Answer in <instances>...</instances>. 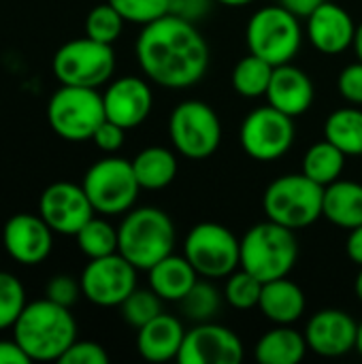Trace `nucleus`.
<instances>
[{
  "label": "nucleus",
  "mask_w": 362,
  "mask_h": 364,
  "mask_svg": "<svg viewBox=\"0 0 362 364\" xmlns=\"http://www.w3.org/2000/svg\"><path fill=\"white\" fill-rule=\"evenodd\" d=\"M346 154L335 147L331 141H318L314 143L305 156H303V164H301V173H305L309 179H314L316 183H320L322 188L335 183L337 179H341V173L346 168Z\"/></svg>",
  "instance_id": "nucleus-28"
},
{
  "label": "nucleus",
  "mask_w": 362,
  "mask_h": 364,
  "mask_svg": "<svg viewBox=\"0 0 362 364\" xmlns=\"http://www.w3.org/2000/svg\"><path fill=\"white\" fill-rule=\"evenodd\" d=\"M134 55L143 75L169 90L196 85L209 68V43L196 23L164 15L147 26L134 43Z\"/></svg>",
  "instance_id": "nucleus-1"
},
{
  "label": "nucleus",
  "mask_w": 362,
  "mask_h": 364,
  "mask_svg": "<svg viewBox=\"0 0 362 364\" xmlns=\"http://www.w3.org/2000/svg\"><path fill=\"white\" fill-rule=\"evenodd\" d=\"M0 364H30V358L15 339H0Z\"/></svg>",
  "instance_id": "nucleus-42"
},
{
  "label": "nucleus",
  "mask_w": 362,
  "mask_h": 364,
  "mask_svg": "<svg viewBox=\"0 0 362 364\" xmlns=\"http://www.w3.org/2000/svg\"><path fill=\"white\" fill-rule=\"evenodd\" d=\"M77 247L81 250V254L92 260V258H102L109 254L117 252L119 239H117V228L111 226L105 218L94 215L77 235Z\"/></svg>",
  "instance_id": "nucleus-30"
},
{
  "label": "nucleus",
  "mask_w": 362,
  "mask_h": 364,
  "mask_svg": "<svg viewBox=\"0 0 362 364\" xmlns=\"http://www.w3.org/2000/svg\"><path fill=\"white\" fill-rule=\"evenodd\" d=\"M183 256L201 277L222 279L241 267V241L224 224L201 222L188 232Z\"/></svg>",
  "instance_id": "nucleus-11"
},
{
  "label": "nucleus",
  "mask_w": 362,
  "mask_h": 364,
  "mask_svg": "<svg viewBox=\"0 0 362 364\" xmlns=\"http://www.w3.org/2000/svg\"><path fill=\"white\" fill-rule=\"evenodd\" d=\"M243 341L230 328L215 322H201L186 331L177 363L237 364L243 360Z\"/></svg>",
  "instance_id": "nucleus-15"
},
{
  "label": "nucleus",
  "mask_w": 362,
  "mask_h": 364,
  "mask_svg": "<svg viewBox=\"0 0 362 364\" xmlns=\"http://www.w3.org/2000/svg\"><path fill=\"white\" fill-rule=\"evenodd\" d=\"M307 307L305 292L288 277L262 284L258 309L273 324H294L303 318Z\"/></svg>",
  "instance_id": "nucleus-22"
},
{
  "label": "nucleus",
  "mask_w": 362,
  "mask_h": 364,
  "mask_svg": "<svg viewBox=\"0 0 362 364\" xmlns=\"http://www.w3.org/2000/svg\"><path fill=\"white\" fill-rule=\"evenodd\" d=\"M105 119L102 94L94 87L60 85L47 102V122L51 130L70 143L92 141Z\"/></svg>",
  "instance_id": "nucleus-7"
},
{
  "label": "nucleus",
  "mask_w": 362,
  "mask_h": 364,
  "mask_svg": "<svg viewBox=\"0 0 362 364\" xmlns=\"http://www.w3.org/2000/svg\"><path fill=\"white\" fill-rule=\"evenodd\" d=\"M324 139L346 156H362V109H335L324 122Z\"/></svg>",
  "instance_id": "nucleus-27"
},
{
  "label": "nucleus",
  "mask_w": 362,
  "mask_h": 364,
  "mask_svg": "<svg viewBox=\"0 0 362 364\" xmlns=\"http://www.w3.org/2000/svg\"><path fill=\"white\" fill-rule=\"evenodd\" d=\"M260 294H262V282L258 277H254L250 271L245 269H237L226 277V286H224V301L239 311H247L258 307L260 303Z\"/></svg>",
  "instance_id": "nucleus-32"
},
{
  "label": "nucleus",
  "mask_w": 362,
  "mask_h": 364,
  "mask_svg": "<svg viewBox=\"0 0 362 364\" xmlns=\"http://www.w3.org/2000/svg\"><path fill=\"white\" fill-rule=\"evenodd\" d=\"M60 364H107L109 354L96 341H75L58 360Z\"/></svg>",
  "instance_id": "nucleus-38"
},
{
  "label": "nucleus",
  "mask_w": 362,
  "mask_h": 364,
  "mask_svg": "<svg viewBox=\"0 0 362 364\" xmlns=\"http://www.w3.org/2000/svg\"><path fill=\"white\" fill-rule=\"evenodd\" d=\"M139 269L119 252L92 258L81 271V292L96 307H119L137 288Z\"/></svg>",
  "instance_id": "nucleus-13"
},
{
  "label": "nucleus",
  "mask_w": 362,
  "mask_h": 364,
  "mask_svg": "<svg viewBox=\"0 0 362 364\" xmlns=\"http://www.w3.org/2000/svg\"><path fill=\"white\" fill-rule=\"evenodd\" d=\"M162 303L164 301L151 288H134L130 296L119 305V311L124 322L139 331L141 326H145L162 314Z\"/></svg>",
  "instance_id": "nucleus-33"
},
{
  "label": "nucleus",
  "mask_w": 362,
  "mask_h": 364,
  "mask_svg": "<svg viewBox=\"0 0 362 364\" xmlns=\"http://www.w3.org/2000/svg\"><path fill=\"white\" fill-rule=\"evenodd\" d=\"M126 21L147 26L169 15V0H107Z\"/></svg>",
  "instance_id": "nucleus-36"
},
{
  "label": "nucleus",
  "mask_w": 362,
  "mask_h": 364,
  "mask_svg": "<svg viewBox=\"0 0 362 364\" xmlns=\"http://www.w3.org/2000/svg\"><path fill=\"white\" fill-rule=\"evenodd\" d=\"M81 186L94 211L105 218L128 213L141 192L132 162L113 154L94 162L85 171Z\"/></svg>",
  "instance_id": "nucleus-8"
},
{
  "label": "nucleus",
  "mask_w": 362,
  "mask_h": 364,
  "mask_svg": "<svg viewBox=\"0 0 362 364\" xmlns=\"http://www.w3.org/2000/svg\"><path fill=\"white\" fill-rule=\"evenodd\" d=\"M322 2H326V0H280V4L284 6V9H288L290 13H294L297 17H309Z\"/></svg>",
  "instance_id": "nucleus-44"
},
{
  "label": "nucleus",
  "mask_w": 362,
  "mask_h": 364,
  "mask_svg": "<svg viewBox=\"0 0 362 364\" xmlns=\"http://www.w3.org/2000/svg\"><path fill=\"white\" fill-rule=\"evenodd\" d=\"M307 350L305 333L294 331L292 324H275L258 339L254 356L262 364H299Z\"/></svg>",
  "instance_id": "nucleus-25"
},
{
  "label": "nucleus",
  "mask_w": 362,
  "mask_h": 364,
  "mask_svg": "<svg viewBox=\"0 0 362 364\" xmlns=\"http://www.w3.org/2000/svg\"><path fill=\"white\" fill-rule=\"evenodd\" d=\"M186 337L183 324L171 316L160 314L145 326L137 331V350L149 363H169L177 360L181 343Z\"/></svg>",
  "instance_id": "nucleus-21"
},
{
  "label": "nucleus",
  "mask_w": 362,
  "mask_h": 364,
  "mask_svg": "<svg viewBox=\"0 0 362 364\" xmlns=\"http://www.w3.org/2000/svg\"><path fill=\"white\" fill-rule=\"evenodd\" d=\"M169 136L175 151L188 160H207L222 143V122L203 100L179 102L169 117Z\"/></svg>",
  "instance_id": "nucleus-10"
},
{
  "label": "nucleus",
  "mask_w": 362,
  "mask_h": 364,
  "mask_svg": "<svg viewBox=\"0 0 362 364\" xmlns=\"http://www.w3.org/2000/svg\"><path fill=\"white\" fill-rule=\"evenodd\" d=\"M324 188L305 173H288L271 181L262 196L267 220H273L290 230L312 226L322 218Z\"/></svg>",
  "instance_id": "nucleus-5"
},
{
  "label": "nucleus",
  "mask_w": 362,
  "mask_h": 364,
  "mask_svg": "<svg viewBox=\"0 0 362 364\" xmlns=\"http://www.w3.org/2000/svg\"><path fill=\"white\" fill-rule=\"evenodd\" d=\"M356 23L352 15L337 2H322L307 17L309 43L324 55H339L354 45Z\"/></svg>",
  "instance_id": "nucleus-19"
},
{
  "label": "nucleus",
  "mask_w": 362,
  "mask_h": 364,
  "mask_svg": "<svg viewBox=\"0 0 362 364\" xmlns=\"http://www.w3.org/2000/svg\"><path fill=\"white\" fill-rule=\"evenodd\" d=\"M299 260V241L294 230L265 220L254 224L241 239V269L250 271L262 284L288 277Z\"/></svg>",
  "instance_id": "nucleus-4"
},
{
  "label": "nucleus",
  "mask_w": 362,
  "mask_h": 364,
  "mask_svg": "<svg viewBox=\"0 0 362 364\" xmlns=\"http://www.w3.org/2000/svg\"><path fill=\"white\" fill-rule=\"evenodd\" d=\"M92 141H94V145H96L100 151H105V154H115V151L122 149V145H124V141H126V130H124L122 126L113 124L111 119H105V122L98 126V130L94 132Z\"/></svg>",
  "instance_id": "nucleus-41"
},
{
  "label": "nucleus",
  "mask_w": 362,
  "mask_h": 364,
  "mask_svg": "<svg viewBox=\"0 0 362 364\" xmlns=\"http://www.w3.org/2000/svg\"><path fill=\"white\" fill-rule=\"evenodd\" d=\"M299 19L301 17L282 4H269L254 11L245 28L250 53L267 60L273 66L292 62L303 43V28Z\"/></svg>",
  "instance_id": "nucleus-6"
},
{
  "label": "nucleus",
  "mask_w": 362,
  "mask_h": 364,
  "mask_svg": "<svg viewBox=\"0 0 362 364\" xmlns=\"http://www.w3.org/2000/svg\"><path fill=\"white\" fill-rule=\"evenodd\" d=\"M346 254L356 267H362V224L350 230L346 241Z\"/></svg>",
  "instance_id": "nucleus-43"
},
{
  "label": "nucleus",
  "mask_w": 362,
  "mask_h": 364,
  "mask_svg": "<svg viewBox=\"0 0 362 364\" xmlns=\"http://www.w3.org/2000/svg\"><path fill=\"white\" fill-rule=\"evenodd\" d=\"M11 331L30 363H58L77 341V322L70 307L49 299L28 303Z\"/></svg>",
  "instance_id": "nucleus-2"
},
{
  "label": "nucleus",
  "mask_w": 362,
  "mask_h": 364,
  "mask_svg": "<svg viewBox=\"0 0 362 364\" xmlns=\"http://www.w3.org/2000/svg\"><path fill=\"white\" fill-rule=\"evenodd\" d=\"M354 294H356V299L362 303V267H358V275L354 279Z\"/></svg>",
  "instance_id": "nucleus-46"
},
{
  "label": "nucleus",
  "mask_w": 362,
  "mask_h": 364,
  "mask_svg": "<svg viewBox=\"0 0 362 364\" xmlns=\"http://www.w3.org/2000/svg\"><path fill=\"white\" fill-rule=\"evenodd\" d=\"M322 218L333 226L352 230L362 224V183L350 179H337L324 188Z\"/></svg>",
  "instance_id": "nucleus-24"
},
{
  "label": "nucleus",
  "mask_w": 362,
  "mask_h": 364,
  "mask_svg": "<svg viewBox=\"0 0 362 364\" xmlns=\"http://www.w3.org/2000/svg\"><path fill=\"white\" fill-rule=\"evenodd\" d=\"M337 92L350 105L362 107V62L348 64L337 77Z\"/></svg>",
  "instance_id": "nucleus-39"
},
{
  "label": "nucleus",
  "mask_w": 362,
  "mask_h": 364,
  "mask_svg": "<svg viewBox=\"0 0 362 364\" xmlns=\"http://www.w3.org/2000/svg\"><path fill=\"white\" fill-rule=\"evenodd\" d=\"M356 352L362 356V322L358 324V339H356Z\"/></svg>",
  "instance_id": "nucleus-48"
},
{
  "label": "nucleus",
  "mask_w": 362,
  "mask_h": 364,
  "mask_svg": "<svg viewBox=\"0 0 362 364\" xmlns=\"http://www.w3.org/2000/svg\"><path fill=\"white\" fill-rule=\"evenodd\" d=\"M198 279L201 275L190 264V260L177 254H169L166 258H162L158 264H154L147 271L149 288L162 301H169V303H179Z\"/></svg>",
  "instance_id": "nucleus-23"
},
{
  "label": "nucleus",
  "mask_w": 362,
  "mask_h": 364,
  "mask_svg": "<svg viewBox=\"0 0 362 364\" xmlns=\"http://www.w3.org/2000/svg\"><path fill=\"white\" fill-rule=\"evenodd\" d=\"M218 4H224V6H245L254 0H215Z\"/></svg>",
  "instance_id": "nucleus-47"
},
{
  "label": "nucleus",
  "mask_w": 362,
  "mask_h": 364,
  "mask_svg": "<svg viewBox=\"0 0 362 364\" xmlns=\"http://www.w3.org/2000/svg\"><path fill=\"white\" fill-rule=\"evenodd\" d=\"M117 252L139 271H149L173 254L177 232L171 215L158 207H132L117 226Z\"/></svg>",
  "instance_id": "nucleus-3"
},
{
  "label": "nucleus",
  "mask_w": 362,
  "mask_h": 364,
  "mask_svg": "<svg viewBox=\"0 0 362 364\" xmlns=\"http://www.w3.org/2000/svg\"><path fill=\"white\" fill-rule=\"evenodd\" d=\"M294 136V117L277 111L271 105L247 113L239 130V143L243 151L258 162H275L284 158L290 151Z\"/></svg>",
  "instance_id": "nucleus-12"
},
{
  "label": "nucleus",
  "mask_w": 362,
  "mask_h": 364,
  "mask_svg": "<svg viewBox=\"0 0 362 364\" xmlns=\"http://www.w3.org/2000/svg\"><path fill=\"white\" fill-rule=\"evenodd\" d=\"M307 348L322 358H339L356 350L358 322L344 309H320L305 326Z\"/></svg>",
  "instance_id": "nucleus-17"
},
{
  "label": "nucleus",
  "mask_w": 362,
  "mask_h": 364,
  "mask_svg": "<svg viewBox=\"0 0 362 364\" xmlns=\"http://www.w3.org/2000/svg\"><path fill=\"white\" fill-rule=\"evenodd\" d=\"M124 23L126 19L109 2L96 4L85 17V36L105 45H113L124 32Z\"/></svg>",
  "instance_id": "nucleus-34"
},
{
  "label": "nucleus",
  "mask_w": 362,
  "mask_h": 364,
  "mask_svg": "<svg viewBox=\"0 0 362 364\" xmlns=\"http://www.w3.org/2000/svg\"><path fill=\"white\" fill-rule=\"evenodd\" d=\"M102 102L107 119L122 126L124 130H132L149 117L154 107V92L145 79L124 75L107 85Z\"/></svg>",
  "instance_id": "nucleus-18"
},
{
  "label": "nucleus",
  "mask_w": 362,
  "mask_h": 364,
  "mask_svg": "<svg viewBox=\"0 0 362 364\" xmlns=\"http://www.w3.org/2000/svg\"><path fill=\"white\" fill-rule=\"evenodd\" d=\"M177 305H179L183 318L192 320L194 324L211 322L222 307V294L218 292V288L213 284L198 279Z\"/></svg>",
  "instance_id": "nucleus-31"
},
{
  "label": "nucleus",
  "mask_w": 362,
  "mask_h": 364,
  "mask_svg": "<svg viewBox=\"0 0 362 364\" xmlns=\"http://www.w3.org/2000/svg\"><path fill=\"white\" fill-rule=\"evenodd\" d=\"M273 64H269L267 60L250 53L245 58H241L230 75V83L233 90L241 96V98H260L267 96L269 83H271V75H273Z\"/></svg>",
  "instance_id": "nucleus-29"
},
{
  "label": "nucleus",
  "mask_w": 362,
  "mask_h": 364,
  "mask_svg": "<svg viewBox=\"0 0 362 364\" xmlns=\"http://www.w3.org/2000/svg\"><path fill=\"white\" fill-rule=\"evenodd\" d=\"M53 230L38 213H15L4 222L2 247L23 267L45 262L53 250Z\"/></svg>",
  "instance_id": "nucleus-16"
},
{
  "label": "nucleus",
  "mask_w": 362,
  "mask_h": 364,
  "mask_svg": "<svg viewBox=\"0 0 362 364\" xmlns=\"http://www.w3.org/2000/svg\"><path fill=\"white\" fill-rule=\"evenodd\" d=\"M354 51H356V58L362 62V21L356 23V34H354Z\"/></svg>",
  "instance_id": "nucleus-45"
},
{
  "label": "nucleus",
  "mask_w": 362,
  "mask_h": 364,
  "mask_svg": "<svg viewBox=\"0 0 362 364\" xmlns=\"http://www.w3.org/2000/svg\"><path fill=\"white\" fill-rule=\"evenodd\" d=\"M28 305L23 284L9 271H0V331L13 328Z\"/></svg>",
  "instance_id": "nucleus-35"
},
{
  "label": "nucleus",
  "mask_w": 362,
  "mask_h": 364,
  "mask_svg": "<svg viewBox=\"0 0 362 364\" xmlns=\"http://www.w3.org/2000/svg\"><path fill=\"white\" fill-rule=\"evenodd\" d=\"M38 215L55 235L75 237L96 215V211L83 186L73 181H55L41 192Z\"/></svg>",
  "instance_id": "nucleus-14"
},
{
  "label": "nucleus",
  "mask_w": 362,
  "mask_h": 364,
  "mask_svg": "<svg viewBox=\"0 0 362 364\" xmlns=\"http://www.w3.org/2000/svg\"><path fill=\"white\" fill-rule=\"evenodd\" d=\"M132 168L141 190H164L177 177V156L160 145L141 149L132 160Z\"/></svg>",
  "instance_id": "nucleus-26"
},
{
  "label": "nucleus",
  "mask_w": 362,
  "mask_h": 364,
  "mask_svg": "<svg viewBox=\"0 0 362 364\" xmlns=\"http://www.w3.org/2000/svg\"><path fill=\"white\" fill-rule=\"evenodd\" d=\"M265 98L277 111L290 117H299L312 109L314 98H316V87H314L312 77L303 68L288 62V64H280L273 68L271 83H269Z\"/></svg>",
  "instance_id": "nucleus-20"
},
{
  "label": "nucleus",
  "mask_w": 362,
  "mask_h": 364,
  "mask_svg": "<svg viewBox=\"0 0 362 364\" xmlns=\"http://www.w3.org/2000/svg\"><path fill=\"white\" fill-rule=\"evenodd\" d=\"M51 70L60 85L98 90L109 83L115 73L113 45L98 43L90 36L66 41L53 53Z\"/></svg>",
  "instance_id": "nucleus-9"
},
{
  "label": "nucleus",
  "mask_w": 362,
  "mask_h": 364,
  "mask_svg": "<svg viewBox=\"0 0 362 364\" xmlns=\"http://www.w3.org/2000/svg\"><path fill=\"white\" fill-rule=\"evenodd\" d=\"M79 296H83L81 282L73 275H53L45 286V299L64 307H73Z\"/></svg>",
  "instance_id": "nucleus-37"
},
{
  "label": "nucleus",
  "mask_w": 362,
  "mask_h": 364,
  "mask_svg": "<svg viewBox=\"0 0 362 364\" xmlns=\"http://www.w3.org/2000/svg\"><path fill=\"white\" fill-rule=\"evenodd\" d=\"M213 4L215 0H169V13L179 19L198 23L211 13Z\"/></svg>",
  "instance_id": "nucleus-40"
}]
</instances>
